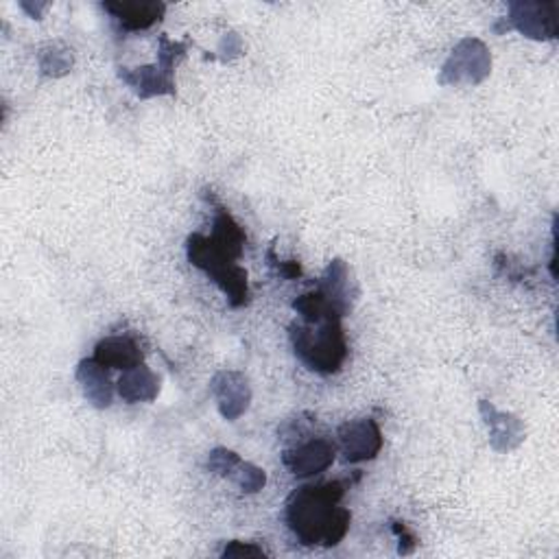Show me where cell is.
Segmentation results:
<instances>
[{
  "label": "cell",
  "instance_id": "cell-1",
  "mask_svg": "<svg viewBox=\"0 0 559 559\" xmlns=\"http://www.w3.org/2000/svg\"><path fill=\"white\" fill-rule=\"evenodd\" d=\"M247 237L226 208L215 211L213 234H193L186 243L189 263L204 271L228 297L232 308L250 304L247 271L239 265Z\"/></svg>",
  "mask_w": 559,
  "mask_h": 559
},
{
  "label": "cell",
  "instance_id": "cell-2",
  "mask_svg": "<svg viewBox=\"0 0 559 559\" xmlns=\"http://www.w3.org/2000/svg\"><path fill=\"white\" fill-rule=\"evenodd\" d=\"M343 494L345 483L330 481L302 485L289 496L284 520L302 546L332 548L343 542L352 522V513L339 507Z\"/></svg>",
  "mask_w": 559,
  "mask_h": 559
},
{
  "label": "cell",
  "instance_id": "cell-3",
  "mask_svg": "<svg viewBox=\"0 0 559 559\" xmlns=\"http://www.w3.org/2000/svg\"><path fill=\"white\" fill-rule=\"evenodd\" d=\"M343 319H321V321H295L289 328L291 345L297 360L315 371V374L330 377L339 374L347 358V341L341 326Z\"/></svg>",
  "mask_w": 559,
  "mask_h": 559
},
{
  "label": "cell",
  "instance_id": "cell-4",
  "mask_svg": "<svg viewBox=\"0 0 559 559\" xmlns=\"http://www.w3.org/2000/svg\"><path fill=\"white\" fill-rule=\"evenodd\" d=\"M492 73V53L479 38H463L444 62L437 81L442 86H479Z\"/></svg>",
  "mask_w": 559,
  "mask_h": 559
},
{
  "label": "cell",
  "instance_id": "cell-5",
  "mask_svg": "<svg viewBox=\"0 0 559 559\" xmlns=\"http://www.w3.org/2000/svg\"><path fill=\"white\" fill-rule=\"evenodd\" d=\"M339 450L345 463H365L377 459L383 450V431L377 420H347L336 431Z\"/></svg>",
  "mask_w": 559,
  "mask_h": 559
},
{
  "label": "cell",
  "instance_id": "cell-6",
  "mask_svg": "<svg viewBox=\"0 0 559 559\" xmlns=\"http://www.w3.org/2000/svg\"><path fill=\"white\" fill-rule=\"evenodd\" d=\"M557 16L559 10L555 3H533V0H524V3H509L505 27L507 31L513 29L529 40L548 42L557 38Z\"/></svg>",
  "mask_w": 559,
  "mask_h": 559
},
{
  "label": "cell",
  "instance_id": "cell-7",
  "mask_svg": "<svg viewBox=\"0 0 559 559\" xmlns=\"http://www.w3.org/2000/svg\"><path fill=\"white\" fill-rule=\"evenodd\" d=\"M211 396L215 398L221 418L228 422H237L252 407L250 379L237 369L217 371L211 381Z\"/></svg>",
  "mask_w": 559,
  "mask_h": 559
},
{
  "label": "cell",
  "instance_id": "cell-8",
  "mask_svg": "<svg viewBox=\"0 0 559 559\" xmlns=\"http://www.w3.org/2000/svg\"><path fill=\"white\" fill-rule=\"evenodd\" d=\"M336 459V446L326 437H310L282 453V466L295 479H310L326 472Z\"/></svg>",
  "mask_w": 559,
  "mask_h": 559
},
{
  "label": "cell",
  "instance_id": "cell-9",
  "mask_svg": "<svg viewBox=\"0 0 559 559\" xmlns=\"http://www.w3.org/2000/svg\"><path fill=\"white\" fill-rule=\"evenodd\" d=\"M101 8L127 34L147 31L166 14V5L155 3V0H116V3H103Z\"/></svg>",
  "mask_w": 559,
  "mask_h": 559
},
{
  "label": "cell",
  "instance_id": "cell-10",
  "mask_svg": "<svg viewBox=\"0 0 559 559\" xmlns=\"http://www.w3.org/2000/svg\"><path fill=\"white\" fill-rule=\"evenodd\" d=\"M317 291L323 295L332 310H336L341 317H347L356 300V287L347 263L341 258L330 261L317 282Z\"/></svg>",
  "mask_w": 559,
  "mask_h": 559
},
{
  "label": "cell",
  "instance_id": "cell-11",
  "mask_svg": "<svg viewBox=\"0 0 559 559\" xmlns=\"http://www.w3.org/2000/svg\"><path fill=\"white\" fill-rule=\"evenodd\" d=\"M170 66L155 62L153 66H138V68H118L120 81H125L131 92L140 99H155V97H173L175 81H173Z\"/></svg>",
  "mask_w": 559,
  "mask_h": 559
},
{
  "label": "cell",
  "instance_id": "cell-12",
  "mask_svg": "<svg viewBox=\"0 0 559 559\" xmlns=\"http://www.w3.org/2000/svg\"><path fill=\"white\" fill-rule=\"evenodd\" d=\"M483 422L487 427L490 433V444L494 450L498 453H509L513 448H518L524 440V424L520 418H516L513 414H505L498 411L492 403L481 401L479 405Z\"/></svg>",
  "mask_w": 559,
  "mask_h": 559
},
{
  "label": "cell",
  "instance_id": "cell-13",
  "mask_svg": "<svg viewBox=\"0 0 559 559\" xmlns=\"http://www.w3.org/2000/svg\"><path fill=\"white\" fill-rule=\"evenodd\" d=\"M77 383L84 392V398L94 407V409H110L114 403V392L116 385H112L110 369L97 363L94 358H84L77 365Z\"/></svg>",
  "mask_w": 559,
  "mask_h": 559
},
{
  "label": "cell",
  "instance_id": "cell-14",
  "mask_svg": "<svg viewBox=\"0 0 559 559\" xmlns=\"http://www.w3.org/2000/svg\"><path fill=\"white\" fill-rule=\"evenodd\" d=\"M162 381L151 367L144 363L123 371V377L116 383V394L127 403V405H138V403H153L160 396Z\"/></svg>",
  "mask_w": 559,
  "mask_h": 559
},
{
  "label": "cell",
  "instance_id": "cell-15",
  "mask_svg": "<svg viewBox=\"0 0 559 559\" xmlns=\"http://www.w3.org/2000/svg\"><path fill=\"white\" fill-rule=\"evenodd\" d=\"M92 358L107 369H131L144 363L140 345L131 336H105L97 343Z\"/></svg>",
  "mask_w": 559,
  "mask_h": 559
},
{
  "label": "cell",
  "instance_id": "cell-16",
  "mask_svg": "<svg viewBox=\"0 0 559 559\" xmlns=\"http://www.w3.org/2000/svg\"><path fill=\"white\" fill-rule=\"evenodd\" d=\"M38 64H40L42 77L58 79V77H64V75L71 73V68L75 64V55H73V49L55 42V45H49L40 51Z\"/></svg>",
  "mask_w": 559,
  "mask_h": 559
},
{
  "label": "cell",
  "instance_id": "cell-17",
  "mask_svg": "<svg viewBox=\"0 0 559 559\" xmlns=\"http://www.w3.org/2000/svg\"><path fill=\"white\" fill-rule=\"evenodd\" d=\"M230 481H234L243 494H258L267 485V472L263 468L241 459L239 466L234 468V472L230 474Z\"/></svg>",
  "mask_w": 559,
  "mask_h": 559
},
{
  "label": "cell",
  "instance_id": "cell-18",
  "mask_svg": "<svg viewBox=\"0 0 559 559\" xmlns=\"http://www.w3.org/2000/svg\"><path fill=\"white\" fill-rule=\"evenodd\" d=\"M241 459H243V457H241L239 453L230 450V448H215V450H211L206 466H208V470H211L213 474L224 477V479H230V474L234 472V468L239 466Z\"/></svg>",
  "mask_w": 559,
  "mask_h": 559
},
{
  "label": "cell",
  "instance_id": "cell-19",
  "mask_svg": "<svg viewBox=\"0 0 559 559\" xmlns=\"http://www.w3.org/2000/svg\"><path fill=\"white\" fill-rule=\"evenodd\" d=\"M267 555V550L265 548H261V546H256L254 542H241V539H232L226 548H224V552H221V557H265Z\"/></svg>",
  "mask_w": 559,
  "mask_h": 559
},
{
  "label": "cell",
  "instance_id": "cell-20",
  "mask_svg": "<svg viewBox=\"0 0 559 559\" xmlns=\"http://www.w3.org/2000/svg\"><path fill=\"white\" fill-rule=\"evenodd\" d=\"M267 258L271 261V267H276L278 276L287 278V280H293V278H300V276H302V267H300V263H295V261H280V258H274V252H271V250H269Z\"/></svg>",
  "mask_w": 559,
  "mask_h": 559
},
{
  "label": "cell",
  "instance_id": "cell-21",
  "mask_svg": "<svg viewBox=\"0 0 559 559\" xmlns=\"http://www.w3.org/2000/svg\"><path fill=\"white\" fill-rule=\"evenodd\" d=\"M392 529H394L396 537L401 539L398 552H401V555H411V552L416 550V535L407 529V524H405V522H394V524H392Z\"/></svg>",
  "mask_w": 559,
  "mask_h": 559
},
{
  "label": "cell",
  "instance_id": "cell-22",
  "mask_svg": "<svg viewBox=\"0 0 559 559\" xmlns=\"http://www.w3.org/2000/svg\"><path fill=\"white\" fill-rule=\"evenodd\" d=\"M230 51L232 55H241L243 53V42H241V38L237 36V34H230V36H226L224 38V42H221V51Z\"/></svg>",
  "mask_w": 559,
  "mask_h": 559
},
{
  "label": "cell",
  "instance_id": "cell-23",
  "mask_svg": "<svg viewBox=\"0 0 559 559\" xmlns=\"http://www.w3.org/2000/svg\"><path fill=\"white\" fill-rule=\"evenodd\" d=\"M21 8L34 18V21H42V12L49 8L47 3H40V5H29V3H21Z\"/></svg>",
  "mask_w": 559,
  "mask_h": 559
}]
</instances>
